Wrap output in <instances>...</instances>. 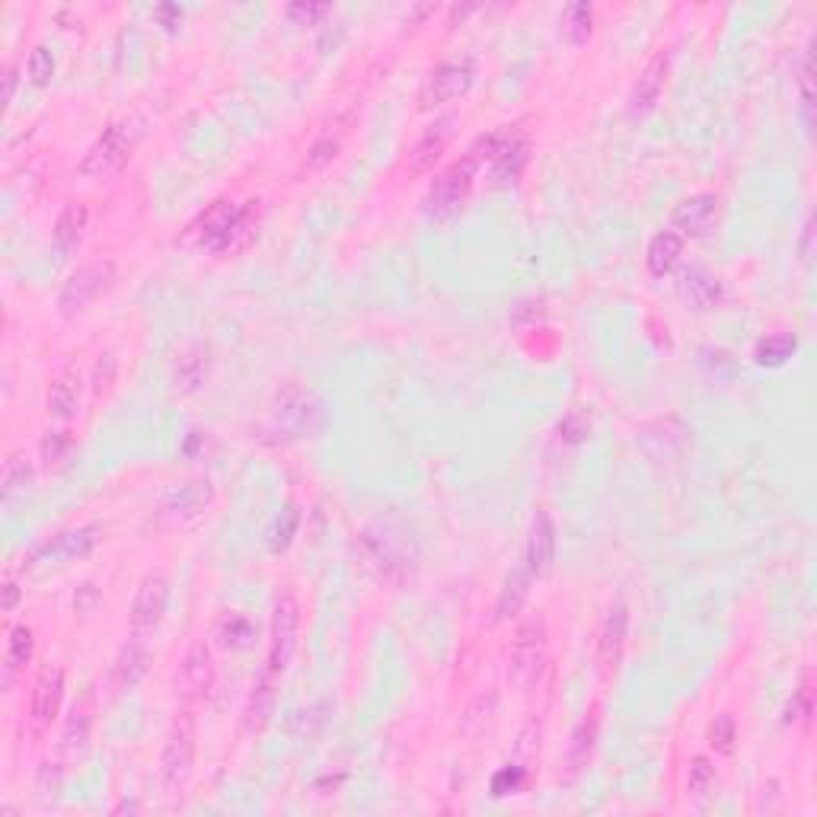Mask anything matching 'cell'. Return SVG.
I'll return each instance as SVG.
<instances>
[{
    "mask_svg": "<svg viewBox=\"0 0 817 817\" xmlns=\"http://www.w3.org/2000/svg\"><path fill=\"white\" fill-rule=\"evenodd\" d=\"M80 394H84V380L80 370L74 364L61 367L58 374L49 384V396H45V409L52 419L58 422H71L80 412Z\"/></svg>",
    "mask_w": 817,
    "mask_h": 817,
    "instance_id": "21",
    "label": "cell"
},
{
    "mask_svg": "<svg viewBox=\"0 0 817 817\" xmlns=\"http://www.w3.org/2000/svg\"><path fill=\"white\" fill-rule=\"evenodd\" d=\"M786 725H795V722H811V687L808 680L798 687V694L792 697V702L786 706Z\"/></svg>",
    "mask_w": 817,
    "mask_h": 817,
    "instance_id": "44",
    "label": "cell"
},
{
    "mask_svg": "<svg viewBox=\"0 0 817 817\" xmlns=\"http://www.w3.org/2000/svg\"><path fill=\"white\" fill-rule=\"evenodd\" d=\"M198 751V725L192 712H180L166 731V744L160 754V783L166 792H182L195 770Z\"/></svg>",
    "mask_w": 817,
    "mask_h": 817,
    "instance_id": "4",
    "label": "cell"
},
{
    "mask_svg": "<svg viewBox=\"0 0 817 817\" xmlns=\"http://www.w3.org/2000/svg\"><path fill=\"white\" fill-rule=\"evenodd\" d=\"M214 680H217V670H214L212 648L205 638H195L189 645V652L182 655V665L176 670V687L182 690V697L208 699L214 690Z\"/></svg>",
    "mask_w": 817,
    "mask_h": 817,
    "instance_id": "11",
    "label": "cell"
},
{
    "mask_svg": "<svg viewBox=\"0 0 817 817\" xmlns=\"http://www.w3.org/2000/svg\"><path fill=\"white\" fill-rule=\"evenodd\" d=\"M208 377H212V345L208 342H195V345H189L180 358H176L173 390L180 396L198 394Z\"/></svg>",
    "mask_w": 817,
    "mask_h": 817,
    "instance_id": "22",
    "label": "cell"
},
{
    "mask_svg": "<svg viewBox=\"0 0 817 817\" xmlns=\"http://www.w3.org/2000/svg\"><path fill=\"white\" fill-rule=\"evenodd\" d=\"M151 670V648L141 638H128L112 662V690L131 694Z\"/></svg>",
    "mask_w": 817,
    "mask_h": 817,
    "instance_id": "23",
    "label": "cell"
},
{
    "mask_svg": "<svg viewBox=\"0 0 817 817\" xmlns=\"http://www.w3.org/2000/svg\"><path fill=\"white\" fill-rule=\"evenodd\" d=\"M549 642H546V623L540 616L524 620L515 630L512 642V665H508V680L517 690H530L546 667Z\"/></svg>",
    "mask_w": 817,
    "mask_h": 817,
    "instance_id": "7",
    "label": "cell"
},
{
    "mask_svg": "<svg viewBox=\"0 0 817 817\" xmlns=\"http://www.w3.org/2000/svg\"><path fill=\"white\" fill-rule=\"evenodd\" d=\"M96 527H77V530H64L58 537H52L49 544H42L30 556V566L42 562V559H77L87 556L96 546Z\"/></svg>",
    "mask_w": 817,
    "mask_h": 817,
    "instance_id": "27",
    "label": "cell"
},
{
    "mask_svg": "<svg viewBox=\"0 0 817 817\" xmlns=\"http://www.w3.org/2000/svg\"><path fill=\"white\" fill-rule=\"evenodd\" d=\"M709 748L716 754H722V757L734 754V748H738V725H734V719L728 712L716 716V722L709 725Z\"/></svg>",
    "mask_w": 817,
    "mask_h": 817,
    "instance_id": "38",
    "label": "cell"
},
{
    "mask_svg": "<svg viewBox=\"0 0 817 817\" xmlns=\"http://www.w3.org/2000/svg\"><path fill=\"white\" fill-rule=\"evenodd\" d=\"M74 434L67 431V428H55V431H49L45 438H42V460H45V466H55L61 460H67V454L74 451Z\"/></svg>",
    "mask_w": 817,
    "mask_h": 817,
    "instance_id": "39",
    "label": "cell"
},
{
    "mask_svg": "<svg viewBox=\"0 0 817 817\" xmlns=\"http://www.w3.org/2000/svg\"><path fill=\"white\" fill-rule=\"evenodd\" d=\"M90 734H93V697L80 699L71 706L64 725H61V738H58V754L64 763H77V760L87 757V748H90Z\"/></svg>",
    "mask_w": 817,
    "mask_h": 817,
    "instance_id": "15",
    "label": "cell"
},
{
    "mask_svg": "<svg viewBox=\"0 0 817 817\" xmlns=\"http://www.w3.org/2000/svg\"><path fill=\"white\" fill-rule=\"evenodd\" d=\"M677 298L690 310H712L722 298V281L706 266H687L677 275Z\"/></svg>",
    "mask_w": 817,
    "mask_h": 817,
    "instance_id": "24",
    "label": "cell"
},
{
    "mask_svg": "<svg viewBox=\"0 0 817 817\" xmlns=\"http://www.w3.org/2000/svg\"><path fill=\"white\" fill-rule=\"evenodd\" d=\"M524 786V770L520 766H505L492 776V795L495 798H505V795H515L517 788Z\"/></svg>",
    "mask_w": 817,
    "mask_h": 817,
    "instance_id": "45",
    "label": "cell"
},
{
    "mask_svg": "<svg viewBox=\"0 0 817 817\" xmlns=\"http://www.w3.org/2000/svg\"><path fill=\"white\" fill-rule=\"evenodd\" d=\"M684 256V237L677 230H658L652 240H648V249H645V266L655 278H665Z\"/></svg>",
    "mask_w": 817,
    "mask_h": 817,
    "instance_id": "29",
    "label": "cell"
},
{
    "mask_svg": "<svg viewBox=\"0 0 817 817\" xmlns=\"http://www.w3.org/2000/svg\"><path fill=\"white\" fill-rule=\"evenodd\" d=\"M32 485V466L23 454H13L3 463V498H17Z\"/></svg>",
    "mask_w": 817,
    "mask_h": 817,
    "instance_id": "35",
    "label": "cell"
},
{
    "mask_svg": "<svg viewBox=\"0 0 817 817\" xmlns=\"http://www.w3.org/2000/svg\"><path fill=\"white\" fill-rule=\"evenodd\" d=\"M527 160H530V141L520 131H512V138L502 144V151L485 163V180L492 189H512L524 176Z\"/></svg>",
    "mask_w": 817,
    "mask_h": 817,
    "instance_id": "14",
    "label": "cell"
},
{
    "mask_svg": "<svg viewBox=\"0 0 817 817\" xmlns=\"http://www.w3.org/2000/svg\"><path fill=\"white\" fill-rule=\"evenodd\" d=\"M562 26H566V35H569L576 45L588 42L591 26H594V10H591V3H569L566 13H562Z\"/></svg>",
    "mask_w": 817,
    "mask_h": 817,
    "instance_id": "36",
    "label": "cell"
},
{
    "mask_svg": "<svg viewBox=\"0 0 817 817\" xmlns=\"http://www.w3.org/2000/svg\"><path fill=\"white\" fill-rule=\"evenodd\" d=\"M719 208H722V202L716 192H699V195H690V198L674 205L670 224L680 230V237L702 240L719 227Z\"/></svg>",
    "mask_w": 817,
    "mask_h": 817,
    "instance_id": "12",
    "label": "cell"
},
{
    "mask_svg": "<svg viewBox=\"0 0 817 817\" xmlns=\"http://www.w3.org/2000/svg\"><path fill=\"white\" fill-rule=\"evenodd\" d=\"M667 74H670V55L658 52L655 58L645 64V71L638 74V80L630 90V112L633 116H645L658 106L662 93H665Z\"/></svg>",
    "mask_w": 817,
    "mask_h": 817,
    "instance_id": "20",
    "label": "cell"
},
{
    "mask_svg": "<svg viewBox=\"0 0 817 817\" xmlns=\"http://www.w3.org/2000/svg\"><path fill=\"white\" fill-rule=\"evenodd\" d=\"M214 636H217V642H221L224 648H230V652H246V648L256 645L259 626H256L246 613H240V610H230V613H224V616L217 620Z\"/></svg>",
    "mask_w": 817,
    "mask_h": 817,
    "instance_id": "31",
    "label": "cell"
},
{
    "mask_svg": "<svg viewBox=\"0 0 817 817\" xmlns=\"http://www.w3.org/2000/svg\"><path fill=\"white\" fill-rule=\"evenodd\" d=\"M17 84H20V77H17V64H3V103L10 106L13 103V96H17Z\"/></svg>",
    "mask_w": 817,
    "mask_h": 817,
    "instance_id": "48",
    "label": "cell"
},
{
    "mask_svg": "<svg viewBox=\"0 0 817 817\" xmlns=\"http://www.w3.org/2000/svg\"><path fill=\"white\" fill-rule=\"evenodd\" d=\"M170 606V578L163 572H151L141 578L135 601H131V626L135 633H153Z\"/></svg>",
    "mask_w": 817,
    "mask_h": 817,
    "instance_id": "10",
    "label": "cell"
},
{
    "mask_svg": "<svg viewBox=\"0 0 817 817\" xmlns=\"http://www.w3.org/2000/svg\"><path fill=\"white\" fill-rule=\"evenodd\" d=\"M298 527H301V512L298 508H284L281 517H275V524L269 527V549L284 552L291 546V540L298 537Z\"/></svg>",
    "mask_w": 817,
    "mask_h": 817,
    "instance_id": "37",
    "label": "cell"
},
{
    "mask_svg": "<svg viewBox=\"0 0 817 817\" xmlns=\"http://www.w3.org/2000/svg\"><path fill=\"white\" fill-rule=\"evenodd\" d=\"M473 10H476L473 3H466V7H454V10H451V17H454V23H451V26H456V20L463 23V17H470Z\"/></svg>",
    "mask_w": 817,
    "mask_h": 817,
    "instance_id": "51",
    "label": "cell"
},
{
    "mask_svg": "<svg viewBox=\"0 0 817 817\" xmlns=\"http://www.w3.org/2000/svg\"><path fill=\"white\" fill-rule=\"evenodd\" d=\"M144 131H148V121L141 119V116H135V112H125L119 119L109 121L103 128V135L87 148L84 160L77 163L80 176H87V180H109V176L121 173V166L131 160V153L138 151Z\"/></svg>",
    "mask_w": 817,
    "mask_h": 817,
    "instance_id": "2",
    "label": "cell"
},
{
    "mask_svg": "<svg viewBox=\"0 0 817 817\" xmlns=\"http://www.w3.org/2000/svg\"><path fill=\"white\" fill-rule=\"evenodd\" d=\"M333 7L330 3H291L288 7V20H294L298 26H313L316 20H323Z\"/></svg>",
    "mask_w": 817,
    "mask_h": 817,
    "instance_id": "46",
    "label": "cell"
},
{
    "mask_svg": "<svg viewBox=\"0 0 817 817\" xmlns=\"http://www.w3.org/2000/svg\"><path fill=\"white\" fill-rule=\"evenodd\" d=\"M798 259H802V266H805V269H811V262H815V217H808V224H805V230H802V240H798Z\"/></svg>",
    "mask_w": 817,
    "mask_h": 817,
    "instance_id": "47",
    "label": "cell"
},
{
    "mask_svg": "<svg viewBox=\"0 0 817 817\" xmlns=\"http://www.w3.org/2000/svg\"><path fill=\"white\" fill-rule=\"evenodd\" d=\"M32 652H35V638H32V630L26 623L13 626L10 630V638H7V655H3V680L7 687L13 684V677L23 670V667L32 662Z\"/></svg>",
    "mask_w": 817,
    "mask_h": 817,
    "instance_id": "32",
    "label": "cell"
},
{
    "mask_svg": "<svg viewBox=\"0 0 817 817\" xmlns=\"http://www.w3.org/2000/svg\"><path fill=\"white\" fill-rule=\"evenodd\" d=\"M431 13H434V7H431V3H419V7H412V13L406 17V26H422Z\"/></svg>",
    "mask_w": 817,
    "mask_h": 817,
    "instance_id": "50",
    "label": "cell"
},
{
    "mask_svg": "<svg viewBox=\"0 0 817 817\" xmlns=\"http://www.w3.org/2000/svg\"><path fill=\"white\" fill-rule=\"evenodd\" d=\"M594 741H598V719L594 712L588 719H581L572 734V744H569V770L572 776H578L588 763H591V754H594Z\"/></svg>",
    "mask_w": 817,
    "mask_h": 817,
    "instance_id": "34",
    "label": "cell"
},
{
    "mask_svg": "<svg viewBox=\"0 0 817 817\" xmlns=\"http://www.w3.org/2000/svg\"><path fill=\"white\" fill-rule=\"evenodd\" d=\"M214 502V485L208 480H185L176 483L160 502V515L166 517L170 524H192L212 508Z\"/></svg>",
    "mask_w": 817,
    "mask_h": 817,
    "instance_id": "9",
    "label": "cell"
},
{
    "mask_svg": "<svg viewBox=\"0 0 817 817\" xmlns=\"http://www.w3.org/2000/svg\"><path fill=\"white\" fill-rule=\"evenodd\" d=\"M795 352H798V338L792 333H773L766 335V338H760L757 348H754V364L757 367H783L795 358Z\"/></svg>",
    "mask_w": 817,
    "mask_h": 817,
    "instance_id": "33",
    "label": "cell"
},
{
    "mask_svg": "<svg viewBox=\"0 0 817 817\" xmlns=\"http://www.w3.org/2000/svg\"><path fill=\"white\" fill-rule=\"evenodd\" d=\"M530 572L527 569H512L502 591H498V601H495V620L498 623H508V620H517V613L524 610L527 598H530Z\"/></svg>",
    "mask_w": 817,
    "mask_h": 817,
    "instance_id": "30",
    "label": "cell"
},
{
    "mask_svg": "<svg viewBox=\"0 0 817 817\" xmlns=\"http://www.w3.org/2000/svg\"><path fill=\"white\" fill-rule=\"evenodd\" d=\"M298 633H301V604L291 591L278 594L269 623V658L266 667L275 674H284L294 652H298Z\"/></svg>",
    "mask_w": 817,
    "mask_h": 817,
    "instance_id": "8",
    "label": "cell"
},
{
    "mask_svg": "<svg viewBox=\"0 0 817 817\" xmlns=\"http://www.w3.org/2000/svg\"><path fill=\"white\" fill-rule=\"evenodd\" d=\"M116 367H119V362H116V352H106L99 362H96V370H93V394L96 396H103V394H109L112 390V380H116Z\"/></svg>",
    "mask_w": 817,
    "mask_h": 817,
    "instance_id": "43",
    "label": "cell"
},
{
    "mask_svg": "<svg viewBox=\"0 0 817 817\" xmlns=\"http://www.w3.org/2000/svg\"><path fill=\"white\" fill-rule=\"evenodd\" d=\"M719 783V773H716V766L709 763V757H694V766H690V780H687V792L690 795H709L712 788Z\"/></svg>",
    "mask_w": 817,
    "mask_h": 817,
    "instance_id": "41",
    "label": "cell"
},
{
    "mask_svg": "<svg viewBox=\"0 0 817 817\" xmlns=\"http://www.w3.org/2000/svg\"><path fill=\"white\" fill-rule=\"evenodd\" d=\"M259 227H262V202H246L234 217V224L227 227L224 240L217 246L214 256H240L252 243L259 240Z\"/></svg>",
    "mask_w": 817,
    "mask_h": 817,
    "instance_id": "26",
    "label": "cell"
},
{
    "mask_svg": "<svg viewBox=\"0 0 817 817\" xmlns=\"http://www.w3.org/2000/svg\"><path fill=\"white\" fill-rule=\"evenodd\" d=\"M237 212H240V205H234L230 198H217L214 205H208L205 212L198 214V217L185 227L182 243L198 246V249H208V252H217V246L224 240L227 227L234 224Z\"/></svg>",
    "mask_w": 817,
    "mask_h": 817,
    "instance_id": "13",
    "label": "cell"
},
{
    "mask_svg": "<svg viewBox=\"0 0 817 817\" xmlns=\"http://www.w3.org/2000/svg\"><path fill=\"white\" fill-rule=\"evenodd\" d=\"M473 84H476V61L470 58V55L441 61L438 67H431L424 74L419 96H416L419 112H434V109L454 103L460 96H466Z\"/></svg>",
    "mask_w": 817,
    "mask_h": 817,
    "instance_id": "5",
    "label": "cell"
},
{
    "mask_svg": "<svg viewBox=\"0 0 817 817\" xmlns=\"http://www.w3.org/2000/svg\"><path fill=\"white\" fill-rule=\"evenodd\" d=\"M87 221H90V212H87L84 202L64 205V212L55 221V234H52L55 237V249H58L61 256H71L80 246L84 234H87Z\"/></svg>",
    "mask_w": 817,
    "mask_h": 817,
    "instance_id": "28",
    "label": "cell"
},
{
    "mask_svg": "<svg viewBox=\"0 0 817 817\" xmlns=\"http://www.w3.org/2000/svg\"><path fill=\"white\" fill-rule=\"evenodd\" d=\"M524 569L530 572V578H546L552 572V562H556V527H552V517L546 512H537L530 520V534H527V552H524Z\"/></svg>",
    "mask_w": 817,
    "mask_h": 817,
    "instance_id": "19",
    "label": "cell"
},
{
    "mask_svg": "<svg viewBox=\"0 0 817 817\" xmlns=\"http://www.w3.org/2000/svg\"><path fill=\"white\" fill-rule=\"evenodd\" d=\"M116 281V262L112 259H96L80 266L77 272L67 275V281L58 291V313L64 320H77L80 313L90 310L96 298H103Z\"/></svg>",
    "mask_w": 817,
    "mask_h": 817,
    "instance_id": "6",
    "label": "cell"
},
{
    "mask_svg": "<svg viewBox=\"0 0 817 817\" xmlns=\"http://www.w3.org/2000/svg\"><path fill=\"white\" fill-rule=\"evenodd\" d=\"M476 173H480V166L466 153L456 163H451L441 176H434V182L428 185V192H424L422 198L424 217L434 221V224H451L454 217H460V212L466 208V202L473 195Z\"/></svg>",
    "mask_w": 817,
    "mask_h": 817,
    "instance_id": "3",
    "label": "cell"
},
{
    "mask_svg": "<svg viewBox=\"0 0 817 817\" xmlns=\"http://www.w3.org/2000/svg\"><path fill=\"white\" fill-rule=\"evenodd\" d=\"M454 128H456L454 112L438 116V119L424 128L422 135H419V141H416L412 151H409V173H412V176H422V173H428V170L438 163V157L444 153L448 141L454 138Z\"/></svg>",
    "mask_w": 817,
    "mask_h": 817,
    "instance_id": "16",
    "label": "cell"
},
{
    "mask_svg": "<svg viewBox=\"0 0 817 817\" xmlns=\"http://www.w3.org/2000/svg\"><path fill=\"white\" fill-rule=\"evenodd\" d=\"M342 148V138L338 135H323V138H316L313 141V148L307 151V163H303V170L307 173H320V170H326L330 163L335 160V153Z\"/></svg>",
    "mask_w": 817,
    "mask_h": 817,
    "instance_id": "40",
    "label": "cell"
},
{
    "mask_svg": "<svg viewBox=\"0 0 817 817\" xmlns=\"http://www.w3.org/2000/svg\"><path fill=\"white\" fill-rule=\"evenodd\" d=\"M26 74L35 87H45L55 77V55L49 52V45H35L30 61H26Z\"/></svg>",
    "mask_w": 817,
    "mask_h": 817,
    "instance_id": "42",
    "label": "cell"
},
{
    "mask_svg": "<svg viewBox=\"0 0 817 817\" xmlns=\"http://www.w3.org/2000/svg\"><path fill=\"white\" fill-rule=\"evenodd\" d=\"M121 811H138V805L135 802H121L119 808H116V815H121Z\"/></svg>",
    "mask_w": 817,
    "mask_h": 817,
    "instance_id": "52",
    "label": "cell"
},
{
    "mask_svg": "<svg viewBox=\"0 0 817 817\" xmlns=\"http://www.w3.org/2000/svg\"><path fill=\"white\" fill-rule=\"evenodd\" d=\"M326 424H330V416L320 396L303 387H288L284 394H278L275 406L269 409L262 438L269 444H294V441L316 438L320 431H326Z\"/></svg>",
    "mask_w": 817,
    "mask_h": 817,
    "instance_id": "1",
    "label": "cell"
},
{
    "mask_svg": "<svg viewBox=\"0 0 817 817\" xmlns=\"http://www.w3.org/2000/svg\"><path fill=\"white\" fill-rule=\"evenodd\" d=\"M61 699H64V670L58 665H49L39 670L35 677V687H32V725L35 731H45V728L55 722L61 709Z\"/></svg>",
    "mask_w": 817,
    "mask_h": 817,
    "instance_id": "17",
    "label": "cell"
},
{
    "mask_svg": "<svg viewBox=\"0 0 817 817\" xmlns=\"http://www.w3.org/2000/svg\"><path fill=\"white\" fill-rule=\"evenodd\" d=\"M626 636H630V606L626 601H613L601 626V642H598L604 670H616L623 648H626Z\"/></svg>",
    "mask_w": 817,
    "mask_h": 817,
    "instance_id": "25",
    "label": "cell"
},
{
    "mask_svg": "<svg viewBox=\"0 0 817 817\" xmlns=\"http://www.w3.org/2000/svg\"><path fill=\"white\" fill-rule=\"evenodd\" d=\"M278 677L275 670H262L246 697V706H243V725L249 734H262L275 716V706H278Z\"/></svg>",
    "mask_w": 817,
    "mask_h": 817,
    "instance_id": "18",
    "label": "cell"
},
{
    "mask_svg": "<svg viewBox=\"0 0 817 817\" xmlns=\"http://www.w3.org/2000/svg\"><path fill=\"white\" fill-rule=\"evenodd\" d=\"M20 604V588L13 584V581H7L3 584V604H0V610L3 613H13V606Z\"/></svg>",
    "mask_w": 817,
    "mask_h": 817,
    "instance_id": "49",
    "label": "cell"
}]
</instances>
